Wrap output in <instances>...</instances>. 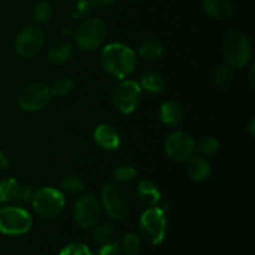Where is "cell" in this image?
<instances>
[{"label": "cell", "mask_w": 255, "mask_h": 255, "mask_svg": "<svg viewBox=\"0 0 255 255\" xmlns=\"http://www.w3.org/2000/svg\"><path fill=\"white\" fill-rule=\"evenodd\" d=\"M100 64L104 71L115 79L124 80L133 74L137 57L133 50L121 42L106 45L100 54Z\"/></svg>", "instance_id": "1"}, {"label": "cell", "mask_w": 255, "mask_h": 255, "mask_svg": "<svg viewBox=\"0 0 255 255\" xmlns=\"http://www.w3.org/2000/svg\"><path fill=\"white\" fill-rule=\"evenodd\" d=\"M223 56L227 65L242 69L253 57V47L248 37L241 31H229L223 40Z\"/></svg>", "instance_id": "2"}, {"label": "cell", "mask_w": 255, "mask_h": 255, "mask_svg": "<svg viewBox=\"0 0 255 255\" xmlns=\"http://www.w3.org/2000/svg\"><path fill=\"white\" fill-rule=\"evenodd\" d=\"M66 199L62 192L52 187H44L34 191L31 196V206L35 213L44 219H52L62 213Z\"/></svg>", "instance_id": "3"}, {"label": "cell", "mask_w": 255, "mask_h": 255, "mask_svg": "<svg viewBox=\"0 0 255 255\" xmlns=\"http://www.w3.org/2000/svg\"><path fill=\"white\" fill-rule=\"evenodd\" d=\"M141 236L152 246H159L167 233V217L163 208L149 207L142 213L138 221Z\"/></svg>", "instance_id": "4"}, {"label": "cell", "mask_w": 255, "mask_h": 255, "mask_svg": "<svg viewBox=\"0 0 255 255\" xmlns=\"http://www.w3.org/2000/svg\"><path fill=\"white\" fill-rule=\"evenodd\" d=\"M101 207L110 218L122 221L131 212V201L122 187L116 183H109L102 188Z\"/></svg>", "instance_id": "5"}, {"label": "cell", "mask_w": 255, "mask_h": 255, "mask_svg": "<svg viewBox=\"0 0 255 255\" xmlns=\"http://www.w3.org/2000/svg\"><path fill=\"white\" fill-rule=\"evenodd\" d=\"M31 227L32 217L25 209L14 206L0 208V233L4 236H24Z\"/></svg>", "instance_id": "6"}, {"label": "cell", "mask_w": 255, "mask_h": 255, "mask_svg": "<svg viewBox=\"0 0 255 255\" xmlns=\"http://www.w3.org/2000/svg\"><path fill=\"white\" fill-rule=\"evenodd\" d=\"M107 36V25L100 17H91L82 22L75 32V42L81 50L92 51L101 46Z\"/></svg>", "instance_id": "7"}, {"label": "cell", "mask_w": 255, "mask_h": 255, "mask_svg": "<svg viewBox=\"0 0 255 255\" xmlns=\"http://www.w3.org/2000/svg\"><path fill=\"white\" fill-rule=\"evenodd\" d=\"M142 99V89L133 80H122L112 92V102L115 107L124 115H131L139 106Z\"/></svg>", "instance_id": "8"}, {"label": "cell", "mask_w": 255, "mask_h": 255, "mask_svg": "<svg viewBox=\"0 0 255 255\" xmlns=\"http://www.w3.org/2000/svg\"><path fill=\"white\" fill-rule=\"evenodd\" d=\"M101 212L102 207L99 199L92 194H84L75 202L72 217L77 226L87 229L96 226L101 218Z\"/></svg>", "instance_id": "9"}, {"label": "cell", "mask_w": 255, "mask_h": 255, "mask_svg": "<svg viewBox=\"0 0 255 255\" xmlns=\"http://www.w3.org/2000/svg\"><path fill=\"white\" fill-rule=\"evenodd\" d=\"M50 87L41 82H32L21 90L19 95V106L26 112H36L45 109L51 101Z\"/></svg>", "instance_id": "10"}, {"label": "cell", "mask_w": 255, "mask_h": 255, "mask_svg": "<svg viewBox=\"0 0 255 255\" xmlns=\"http://www.w3.org/2000/svg\"><path fill=\"white\" fill-rule=\"evenodd\" d=\"M45 44V35L37 26L22 27L15 39V51L24 59H30L39 54Z\"/></svg>", "instance_id": "11"}, {"label": "cell", "mask_w": 255, "mask_h": 255, "mask_svg": "<svg viewBox=\"0 0 255 255\" xmlns=\"http://www.w3.org/2000/svg\"><path fill=\"white\" fill-rule=\"evenodd\" d=\"M167 156L176 162H187L194 156L196 141L186 132H174L169 134L164 143Z\"/></svg>", "instance_id": "12"}, {"label": "cell", "mask_w": 255, "mask_h": 255, "mask_svg": "<svg viewBox=\"0 0 255 255\" xmlns=\"http://www.w3.org/2000/svg\"><path fill=\"white\" fill-rule=\"evenodd\" d=\"M94 139L97 146L105 151H116L121 144L119 131L109 124H102L96 127L94 132Z\"/></svg>", "instance_id": "13"}, {"label": "cell", "mask_w": 255, "mask_h": 255, "mask_svg": "<svg viewBox=\"0 0 255 255\" xmlns=\"http://www.w3.org/2000/svg\"><path fill=\"white\" fill-rule=\"evenodd\" d=\"M204 12L216 20H227L233 15L234 6L231 0H202Z\"/></svg>", "instance_id": "14"}, {"label": "cell", "mask_w": 255, "mask_h": 255, "mask_svg": "<svg viewBox=\"0 0 255 255\" xmlns=\"http://www.w3.org/2000/svg\"><path fill=\"white\" fill-rule=\"evenodd\" d=\"M159 119L162 124L168 127L179 126L184 119L183 107L176 101L163 102L159 109Z\"/></svg>", "instance_id": "15"}, {"label": "cell", "mask_w": 255, "mask_h": 255, "mask_svg": "<svg viewBox=\"0 0 255 255\" xmlns=\"http://www.w3.org/2000/svg\"><path fill=\"white\" fill-rule=\"evenodd\" d=\"M136 194L142 204L148 207H154L161 201V191L158 187L151 181H141L137 186Z\"/></svg>", "instance_id": "16"}, {"label": "cell", "mask_w": 255, "mask_h": 255, "mask_svg": "<svg viewBox=\"0 0 255 255\" xmlns=\"http://www.w3.org/2000/svg\"><path fill=\"white\" fill-rule=\"evenodd\" d=\"M74 55V46L69 41H57L51 45L47 51V60L52 65H64L70 61Z\"/></svg>", "instance_id": "17"}, {"label": "cell", "mask_w": 255, "mask_h": 255, "mask_svg": "<svg viewBox=\"0 0 255 255\" xmlns=\"http://www.w3.org/2000/svg\"><path fill=\"white\" fill-rule=\"evenodd\" d=\"M187 171H188L189 177L196 182H203L208 179L211 176L212 167L211 163L207 158L201 156L192 157L188 159V166H187Z\"/></svg>", "instance_id": "18"}, {"label": "cell", "mask_w": 255, "mask_h": 255, "mask_svg": "<svg viewBox=\"0 0 255 255\" xmlns=\"http://www.w3.org/2000/svg\"><path fill=\"white\" fill-rule=\"evenodd\" d=\"M142 90L149 92V94H159L166 87V81L161 74L154 71L146 72L141 76V81L138 82Z\"/></svg>", "instance_id": "19"}, {"label": "cell", "mask_w": 255, "mask_h": 255, "mask_svg": "<svg viewBox=\"0 0 255 255\" xmlns=\"http://www.w3.org/2000/svg\"><path fill=\"white\" fill-rule=\"evenodd\" d=\"M21 184L15 178H5L0 182V203H10L19 197Z\"/></svg>", "instance_id": "20"}, {"label": "cell", "mask_w": 255, "mask_h": 255, "mask_svg": "<svg viewBox=\"0 0 255 255\" xmlns=\"http://www.w3.org/2000/svg\"><path fill=\"white\" fill-rule=\"evenodd\" d=\"M163 45L158 40L149 39L142 42L141 46H139L138 54L142 59L154 61V60H158L163 55Z\"/></svg>", "instance_id": "21"}, {"label": "cell", "mask_w": 255, "mask_h": 255, "mask_svg": "<svg viewBox=\"0 0 255 255\" xmlns=\"http://www.w3.org/2000/svg\"><path fill=\"white\" fill-rule=\"evenodd\" d=\"M115 236H116V227L112 223L100 224L92 232V239L101 246L114 241Z\"/></svg>", "instance_id": "22"}, {"label": "cell", "mask_w": 255, "mask_h": 255, "mask_svg": "<svg viewBox=\"0 0 255 255\" xmlns=\"http://www.w3.org/2000/svg\"><path fill=\"white\" fill-rule=\"evenodd\" d=\"M52 14H54V10H52L51 5L45 1H40L32 7L31 19L35 24L42 25L51 20Z\"/></svg>", "instance_id": "23"}, {"label": "cell", "mask_w": 255, "mask_h": 255, "mask_svg": "<svg viewBox=\"0 0 255 255\" xmlns=\"http://www.w3.org/2000/svg\"><path fill=\"white\" fill-rule=\"evenodd\" d=\"M233 79V70L229 65H219L213 72V82L218 87H226Z\"/></svg>", "instance_id": "24"}, {"label": "cell", "mask_w": 255, "mask_h": 255, "mask_svg": "<svg viewBox=\"0 0 255 255\" xmlns=\"http://www.w3.org/2000/svg\"><path fill=\"white\" fill-rule=\"evenodd\" d=\"M120 246H121L122 253L126 255H137L141 249V239L134 233H127Z\"/></svg>", "instance_id": "25"}, {"label": "cell", "mask_w": 255, "mask_h": 255, "mask_svg": "<svg viewBox=\"0 0 255 255\" xmlns=\"http://www.w3.org/2000/svg\"><path fill=\"white\" fill-rule=\"evenodd\" d=\"M72 90H74V81H72L71 79H69V77H61V79L56 80V81L52 84V86L50 87L52 97L67 96Z\"/></svg>", "instance_id": "26"}, {"label": "cell", "mask_w": 255, "mask_h": 255, "mask_svg": "<svg viewBox=\"0 0 255 255\" xmlns=\"http://www.w3.org/2000/svg\"><path fill=\"white\" fill-rule=\"evenodd\" d=\"M61 189L69 194H79L84 192L85 183L80 177L67 176L61 181Z\"/></svg>", "instance_id": "27"}, {"label": "cell", "mask_w": 255, "mask_h": 255, "mask_svg": "<svg viewBox=\"0 0 255 255\" xmlns=\"http://www.w3.org/2000/svg\"><path fill=\"white\" fill-rule=\"evenodd\" d=\"M196 149L203 156H213L219 151V142L214 137H203L196 143Z\"/></svg>", "instance_id": "28"}, {"label": "cell", "mask_w": 255, "mask_h": 255, "mask_svg": "<svg viewBox=\"0 0 255 255\" xmlns=\"http://www.w3.org/2000/svg\"><path fill=\"white\" fill-rule=\"evenodd\" d=\"M112 177L119 183H126V182H131L136 178L137 171L131 166H120L114 169Z\"/></svg>", "instance_id": "29"}, {"label": "cell", "mask_w": 255, "mask_h": 255, "mask_svg": "<svg viewBox=\"0 0 255 255\" xmlns=\"http://www.w3.org/2000/svg\"><path fill=\"white\" fill-rule=\"evenodd\" d=\"M59 255H94L91 249L82 243H72L69 246L64 247L60 251Z\"/></svg>", "instance_id": "30"}, {"label": "cell", "mask_w": 255, "mask_h": 255, "mask_svg": "<svg viewBox=\"0 0 255 255\" xmlns=\"http://www.w3.org/2000/svg\"><path fill=\"white\" fill-rule=\"evenodd\" d=\"M91 6L92 5L90 4L89 0H79V1L75 4L74 9H72L71 11L72 17L76 20L85 19V17L90 14V11H91Z\"/></svg>", "instance_id": "31"}, {"label": "cell", "mask_w": 255, "mask_h": 255, "mask_svg": "<svg viewBox=\"0 0 255 255\" xmlns=\"http://www.w3.org/2000/svg\"><path fill=\"white\" fill-rule=\"evenodd\" d=\"M121 246L119 242H110V243L104 244L99 251V255H121Z\"/></svg>", "instance_id": "32"}, {"label": "cell", "mask_w": 255, "mask_h": 255, "mask_svg": "<svg viewBox=\"0 0 255 255\" xmlns=\"http://www.w3.org/2000/svg\"><path fill=\"white\" fill-rule=\"evenodd\" d=\"M32 193H34V189L31 186H21L20 187L19 197H17V201H27V199H31Z\"/></svg>", "instance_id": "33"}, {"label": "cell", "mask_w": 255, "mask_h": 255, "mask_svg": "<svg viewBox=\"0 0 255 255\" xmlns=\"http://www.w3.org/2000/svg\"><path fill=\"white\" fill-rule=\"evenodd\" d=\"M10 166L9 158H7L6 154L0 149V169H6Z\"/></svg>", "instance_id": "34"}, {"label": "cell", "mask_w": 255, "mask_h": 255, "mask_svg": "<svg viewBox=\"0 0 255 255\" xmlns=\"http://www.w3.org/2000/svg\"><path fill=\"white\" fill-rule=\"evenodd\" d=\"M90 4L94 5V6H107V5L112 4L114 1H116V0H89Z\"/></svg>", "instance_id": "35"}, {"label": "cell", "mask_w": 255, "mask_h": 255, "mask_svg": "<svg viewBox=\"0 0 255 255\" xmlns=\"http://www.w3.org/2000/svg\"><path fill=\"white\" fill-rule=\"evenodd\" d=\"M254 74H255V65H252L251 71H249V87H251L252 91H254V89H255Z\"/></svg>", "instance_id": "36"}, {"label": "cell", "mask_w": 255, "mask_h": 255, "mask_svg": "<svg viewBox=\"0 0 255 255\" xmlns=\"http://www.w3.org/2000/svg\"><path fill=\"white\" fill-rule=\"evenodd\" d=\"M248 132L251 136H254L255 134V120L252 119L251 122H249L248 125Z\"/></svg>", "instance_id": "37"}]
</instances>
